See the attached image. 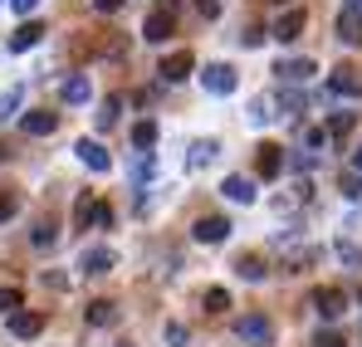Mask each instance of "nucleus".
Segmentation results:
<instances>
[{
	"instance_id": "473e14b6",
	"label": "nucleus",
	"mask_w": 362,
	"mask_h": 347,
	"mask_svg": "<svg viewBox=\"0 0 362 347\" xmlns=\"http://www.w3.org/2000/svg\"><path fill=\"white\" fill-rule=\"evenodd\" d=\"M20 303H25L20 289H0V313H20Z\"/></svg>"
},
{
	"instance_id": "f03ea898",
	"label": "nucleus",
	"mask_w": 362,
	"mask_h": 347,
	"mask_svg": "<svg viewBox=\"0 0 362 347\" xmlns=\"http://www.w3.org/2000/svg\"><path fill=\"white\" fill-rule=\"evenodd\" d=\"M279 172H284V147H279V142H259V147H255V176L274 181Z\"/></svg>"
},
{
	"instance_id": "9b49d317",
	"label": "nucleus",
	"mask_w": 362,
	"mask_h": 347,
	"mask_svg": "<svg viewBox=\"0 0 362 347\" xmlns=\"http://www.w3.org/2000/svg\"><path fill=\"white\" fill-rule=\"evenodd\" d=\"M10 333H15L20 343L40 338V333H45V313H25V308H20V313H10Z\"/></svg>"
},
{
	"instance_id": "72a5a7b5",
	"label": "nucleus",
	"mask_w": 362,
	"mask_h": 347,
	"mask_svg": "<svg viewBox=\"0 0 362 347\" xmlns=\"http://www.w3.org/2000/svg\"><path fill=\"white\" fill-rule=\"evenodd\" d=\"M132 176L142 181V176H152V152H137V162H132Z\"/></svg>"
},
{
	"instance_id": "412c9836",
	"label": "nucleus",
	"mask_w": 362,
	"mask_h": 347,
	"mask_svg": "<svg viewBox=\"0 0 362 347\" xmlns=\"http://www.w3.org/2000/svg\"><path fill=\"white\" fill-rule=\"evenodd\" d=\"M59 93H64V103H88V78L83 73H69Z\"/></svg>"
},
{
	"instance_id": "ea45409f",
	"label": "nucleus",
	"mask_w": 362,
	"mask_h": 347,
	"mask_svg": "<svg viewBox=\"0 0 362 347\" xmlns=\"http://www.w3.org/2000/svg\"><path fill=\"white\" fill-rule=\"evenodd\" d=\"M343 259H348V264H362V249L358 245H343Z\"/></svg>"
},
{
	"instance_id": "9d476101",
	"label": "nucleus",
	"mask_w": 362,
	"mask_h": 347,
	"mask_svg": "<svg viewBox=\"0 0 362 347\" xmlns=\"http://www.w3.org/2000/svg\"><path fill=\"white\" fill-rule=\"evenodd\" d=\"M328 88H333V93H343V98H362V73L353 69V64H338V69H333V78H328Z\"/></svg>"
},
{
	"instance_id": "5701e85b",
	"label": "nucleus",
	"mask_w": 362,
	"mask_h": 347,
	"mask_svg": "<svg viewBox=\"0 0 362 347\" xmlns=\"http://www.w3.org/2000/svg\"><path fill=\"white\" fill-rule=\"evenodd\" d=\"M338 40H343V45H362V20L358 15H348V10L338 15Z\"/></svg>"
},
{
	"instance_id": "2f4dec72",
	"label": "nucleus",
	"mask_w": 362,
	"mask_h": 347,
	"mask_svg": "<svg viewBox=\"0 0 362 347\" xmlns=\"http://www.w3.org/2000/svg\"><path fill=\"white\" fill-rule=\"evenodd\" d=\"M20 108V88H10V93H0V122H10Z\"/></svg>"
},
{
	"instance_id": "58836bf2",
	"label": "nucleus",
	"mask_w": 362,
	"mask_h": 347,
	"mask_svg": "<svg viewBox=\"0 0 362 347\" xmlns=\"http://www.w3.org/2000/svg\"><path fill=\"white\" fill-rule=\"evenodd\" d=\"M313 347H343V338H338V333H318V338H313Z\"/></svg>"
},
{
	"instance_id": "2eb2a0df",
	"label": "nucleus",
	"mask_w": 362,
	"mask_h": 347,
	"mask_svg": "<svg viewBox=\"0 0 362 347\" xmlns=\"http://www.w3.org/2000/svg\"><path fill=\"white\" fill-rule=\"evenodd\" d=\"M30 137H49L54 127H59V113H49V108H35V113H25V122H20Z\"/></svg>"
},
{
	"instance_id": "f704fd0d",
	"label": "nucleus",
	"mask_w": 362,
	"mask_h": 347,
	"mask_svg": "<svg viewBox=\"0 0 362 347\" xmlns=\"http://www.w3.org/2000/svg\"><path fill=\"white\" fill-rule=\"evenodd\" d=\"M10 216H15V196H10V191H0V225H5Z\"/></svg>"
},
{
	"instance_id": "e433bc0d",
	"label": "nucleus",
	"mask_w": 362,
	"mask_h": 347,
	"mask_svg": "<svg viewBox=\"0 0 362 347\" xmlns=\"http://www.w3.org/2000/svg\"><path fill=\"white\" fill-rule=\"evenodd\" d=\"M93 225H103V230L113 225V206H108V201H98V220H93Z\"/></svg>"
},
{
	"instance_id": "a19ab883",
	"label": "nucleus",
	"mask_w": 362,
	"mask_h": 347,
	"mask_svg": "<svg viewBox=\"0 0 362 347\" xmlns=\"http://www.w3.org/2000/svg\"><path fill=\"white\" fill-rule=\"evenodd\" d=\"M93 5H98L103 15H113V10H122V0H93Z\"/></svg>"
},
{
	"instance_id": "c85d7f7f",
	"label": "nucleus",
	"mask_w": 362,
	"mask_h": 347,
	"mask_svg": "<svg viewBox=\"0 0 362 347\" xmlns=\"http://www.w3.org/2000/svg\"><path fill=\"white\" fill-rule=\"evenodd\" d=\"M230 308V293L226 289H206V313H226Z\"/></svg>"
},
{
	"instance_id": "c03bdc74",
	"label": "nucleus",
	"mask_w": 362,
	"mask_h": 347,
	"mask_svg": "<svg viewBox=\"0 0 362 347\" xmlns=\"http://www.w3.org/2000/svg\"><path fill=\"white\" fill-rule=\"evenodd\" d=\"M353 172H362V152H358V157H353Z\"/></svg>"
},
{
	"instance_id": "cd10ccee",
	"label": "nucleus",
	"mask_w": 362,
	"mask_h": 347,
	"mask_svg": "<svg viewBox=\"0 0 362 347\" xmlns=\"http://www.w3.org/2000/svg\"><path fill=\"white\" fill-rule=\"evenodd\" d=\"M162 338H167V347H186V343H191L186 323H167V328H162Z\"/></svg>"
},
{
	"instance_id": "ddd939ff",
	"label": "nucleus",
	"mask_w": 362,
	"mask_h": 347,
	"mask_svg": "<svg viewBox=\"0 0 362 347\" xmlns=\"http://www.w3.org/2000/svg\"><path fill=\"white\" fill-rule=\"evenodd\" d=\"M74 152H78V162H83L88 172H108V167H113V157L103 152V142H88V137H83V142H78Z\"/></svg>"
},
{
	"instance_id": "aec40b11",
	"label": "nucleus",
	"mask_w": 362,
	"mask_h": 347,
	"mask_svg": "<svg viewBox=\"0 0 362 347\" xmlns=\"http://www.w3.org/2000/svg\"><path fill=\"white\" fill-rule=\"evenodd\" d=\"M93 220H98V201L83 191V196H78V206H74V225H78V230H88Z\"/></svg>"
},
{
	"instance_id": "a878e982",
	"label": "nucleus",
	"mask_w": 362,
	"mask_h": 347,
	"mask_svg": "<svg viewBox=\"0 0 362 347\" xmlns=\"http://www.w3.org/2000/svg\"><path fill=\"white\" fill-rule=\"evenodd\" d=\"M274 108H279V103H274V98H255V103H250V122H274Z\"/></svg>"
},
{
	"instance_id": "a18cd8bd",
	"label": "nucleus",
	"mask_w": 362,
	"mask_h": 347,
	"mask_svg": "<svg viewBox=\"0 0 362 347\" xmlns=\"http://www.w3.org/2000/svg\"><path fill=\"white\" fill-rule=\"evenodd\" d=\"M0 162H5V147H0Z\"/></svg>"
},
{
	"instance_id": "423d86ee",
	"label": "nucleus",
	"mask_w": 362,
	"mask_h": 347,
	"mask_svg": "<svg viewBox=\"0 0 362 347\" xmlns=\"http://www.w3.org/2000/svg\"><path fill=\"white\" fill-rule=\"evenodd\" d=\"M313 73H318L313 59H279V64H274V78H279V83H308Z\"/></svg>"
},
{
	"instance_id": "49530a36",
	"label": "nucleus",
	"mask_w": 362,
	"mask_h": 347,
	"mask_svg": "<svg viewBox=\"0 0 362 347\" xmlns=\"http://www.w3.org/2000/svg\"><path fill=\"white\" fill-rule=\"evenodd\" d=\"M118 347H132V343H118Z\"/></svg>"
},
{
	"instance_id": "7ed1b4c3",
	"label": "nucleus",
	"mask_w": 362,
	"mask_h": 347,
	"mask_svg": "<svg viewBox=\"0 0 362 347\" xmlns=\"http://www.w3.org/2000/svg\"><path fill=\"white\" fill-rule=\"evenodd\" d=\"M303 25H308V10H299V5H294V10H284V15L274 20V30H269V35H274L279 45H294V40L303 35Z\"/></svg>"
},
{
	"instance_id": "4468645a",
	"label": "nucleus",
	"mask_w": 362,
	"mask_h": 347,
	"mask_svg": "<svg viewBox=\"0 0 362 347\" xmlns=\"http://www.w3.org/2000/svg\"><path fill=\"white\" fill-rule=\"evenodd\" d=\"M83 318H88V328H113V323H118V303H108V298H93V303L83 308Z\"/></svg>"
},
{
	"instance_id": "1a4fd4ad",
	"label": "nucleus",
	"mask_w": 362,
	"mask_h": 347,
	"mask_svg": "<svg viewBox=\"0 0 362 347\" xmlns=\"http://www.w3.org/2000/svg\"><path fill=\"white\" fill-rule=\"evenodd\" d=\"M191 69H196V59H191V49H177V54L162 59V83H181V78H191Z\"/></svg>"
},
{
	"instance_id": "39448f33",
	"label": "nucleus",
	"mask_w": 362,
	"mask_h": 347,
	"mask_svg": "<svg viewBox=\"0 0 362 347\" xmlns=\"http://www.w3.org/2000/svg\"><path fill=\"white\" fill-rule=\"evenodd\" d=\"M201 83H206V93H235V69L230 64H206L201 69Z\"/></svg>"
},
{
	"instance_id": "6ab92c4d",
	"label": "nucleus",
	"mask_w": 362,
	"mask_h": 347,
	"mask_svg": "<svg viewBox=\"0 0 362 347\" xmlns=\"http://www.w3.org/2000/svg\"><path fill=\"white\" fill-rule=\"evenodd\" d=\"M353 127H358V113H333L323 132H328V142H343V137H348Z\"/></svg>"
},
{
	"instance_id": "f3484780",
	"label": "nucleus",
	"mask_w": 362,
	"mask_h": 347,
	"mask_svg": "<svg viewBox=\"0 0 362 347\" xmlns=\"http://www.w3.org/2000/svg\"><path fill=\"white\" fill-rule=\"evenodd\" d=\"M221 191H226V196H230V201H235V206H250V201H255V196H259V191H255V181H250V176H226V186H221Z\"/></svg>"
},
{
	"instance_id": "f8f14e48",
	"label": "nucleus",
	"mask_w": 362,
	"mask_h": 347,
	"mask_svg": "<svg viewBox=\"0 0 362 347\" xmlns=\"http://www.w3.org/2000/svg\"><path fill=\"white\" fill-rule=\"evenodd\" d=\"M196 240H201V245H221V240H226V235H230V220H226V216H201V220H196Z\"/></svg>"
},
{
	"instance_id": "de8ad7c7",
	"label": "nucleus",
	"mask_w": 362,
	"mask_h": 347,
	"mask_svg": "<svg viewBox=\"0 0 362 347\" xmlns=\"http://www.w3.org/2000/svg\"><path fill=\"white\" fill-rule=\"evenodd\" d=\"M279 5H284V0H279Z\"/></svg>"
},
{
	"instance_id": "c756f323",
	"label": "nucleus",
	"mask_w": 362,
	"mask_h": 347,
	"mask_svg": "<svg viewBox=\"0 0 362 347\" xmlns=\"http://www.w3.org/2000/svg\"><path fill=\"white\" fill-rule=\"evenodd\" d=\"M303 147H308V152L318 157V152L328 147V132H323V127H308V132H303Z\"/></svg>"
},
{
	"instance_id": "b1692460",
	"label": "nucleus",
	"mask_w": 362,
	"mask_h": 347,
	"mask_svg": "<svg viewBox=\"0 0 362 347\" xmlns=\"http://www.w3.org/2000/svg\"><path fill=\"white\" fill-rule=\"evenodd\" d=\"M132 142H137V152H147V147L157 142V122H152V117H142V122L132 127Z\"/></svg>"
},
{
	"instance_id": "bb28decb",
	"label": "nucleus",
	"mask_w": 362,
	"mask_h": 347,
	"mask_svg": "<svg viewBox=\"0 0 362 347\" xmlns=\"http://www.w3.org/2000/svg\"><path fill=\"white\" fill-rule=\"evenodd\" d=\"M118 113H122V98H103V108H98V127L108 132V127L118 122Z\"/></svg>"
},
{
	"instance_id": "79ce46f5",
	"label": "nucleus",
	"mask_w": 362,
	"mask_h": 347,
	"mask_svg": "<svg viewBox=\"0 0 362 347\" xmlns=\"http://www.w3.org/2000/svg\"><path fill=\"white\" fill-rule=\"evenodd\" d=\"M10 5H15V10H20V15H30V10H35V5H40V0H10Z\"/></svg>"
},
{
	"instance_id": "6e6552de",
	"label": "nucleus",
	"mask_w": 362,
	"mask_h": 347,
	"mask_svg": "<svg viewBox=\"0 0 362 347\" xmlns=\"http://www.w3.org/2000/svg\"><path fill=\"white\" fill-rule=\"evenodd\" d=\"M113 264H118V254H113L108 245H93V249L78 254V274H108Z\"/></svg>"
},
{
	"instance_id": "f257e3e1",
	"label": "nucleus",
	"mask_w": 362,
	"mask_h": 347,
	"mask_svg": "<svg viewBox=\"0 0 362 347\" xmlns=\"http://www.w3.org/2000/svg\"><path fill=\"white\" fill-rule=\"evenodd\" d=\"M235 338H240L245 347H269L274 343V323H269L264 313H245L240 323H235Z\"/></svg>"
},
{
	"instance_id": "c9c22d12",
	"label": "nucleus",
	"mask_w": 362,
	"mask_h": 347,
	"mask_svg": "<svg viewBox=\"0 0 362 347\" xmlns=\"http://www.w3.org/2000/svg\"><path fill=\"white\" fill-rule=\"evenodd\" d=\"M259 40H264V30H259V25H250V30H245V35H240V45H245V49H255Z\"/></svg>"
},
{
	"instance_id": "0eeeda50",
	"label": "nucleus",
	"mask_w": 362,
	"mask_h": 347,
	"mask_svg": "<svg viewBox=\"0 0 362 347\" xmlns=\"http://www.w3.org/2000/svg\"><path fill=\"white\" fill-rule=\"evenodd\" d=\"M308 303H313L318 318H343V313H348V293H343V289H318Z\"/></svg>"
},
{
	"instance_id": "dca6fc26",
	"label": "nucleus",
	"mask_w": 362,
	"mask_h": 347,
	"mask_svg": "<svg viewBox=\"0 0 362 347\" xmlns=\"http://www.w3.org/2000/svg\"><path fill=\"white\" fill-rule=\"evenodd\" d=\"M216 157H221V142L201 137V142H191V157H186V167H191V172H201V167H211Z\"/></svg>"
},
{
	"instance_id": "393cba45",
	"label": "nucleus",
	"mask_w": 362,
	"mask_h": 347,
	"mask_svg": "<svg viewBox=\"0 0 362 347\" xmlns=\"http://www.w3.org/2000/svg\"><path fill=\"white\" fill-rule=\"evenodd\" d=\"M30 240H35V249H49V245H54V240H59V225H54V220H40V225H35V235H30Z\"/></svg>"
},
{
	"instance_id": "4c0bfd02",
	"label": "nucleus",
	"mask_w": 362,
	"mask_h": 347,
	"mask_svg": "<svg viewBox=\"0 0 362 347\" xmlns=\"http://www.w3.org/2000/svg\"><path fill=\"white\" fill-rule=\"evenodd\" d=\"M196 10H201L206 20H216V15H221V0H196Z\"/></svg>"
},
{
	"instance_id": "a211bd4d",
	"label": "nucleus",
	"mask_w": 362,
	"mask_h": 347,
	"mask_svg": "<svg viewBox=\"0 0 362 347\" xmlns=\"http://www.w3.org/2000/svg\"><path fill=\"white\" fill-rule=\"evenodd\" d=\"M40 35H45V25H40V20H25V25H20V30L10 35V49L20 54V49H30V45H40Z\"/></svg>"
},
{
	"instance_id": "7c9ffc66",
	"label": "nucleus",
	"mask_w": 362,
	"mask_h": 347,
	"mask_svg": "<svg viewBox=\"0 0 362 347\" xmlns=\"http://www.w3.org/2000/svg\"><path fill=\"white\" fill-rule=\"evenodd\" d=\"M338 191L358 201V196H362V172H343V181H338Z\"/></svg>"
},
{
	"instance_id": "37998d69",
	"label": "nucleus",
	"mask_w": 362,
	"mask_h": 347,
	"mask_svg": "<svg viewBox=\"0 0 362 347\" xmlns=\"http://www.w3.org/2000/svg\"><path fill=\"white\" fill-rule=\"evenodd\" d=\"M343 10H348V15H358V20H362V0H343Z\"/></svg>"
},
{
	"instance_id": "4be33fe9",
	"label": "nucleus",
	"mask_w": 362,
	"mask_h": 347,
	"mask_svg": "<svg viewBox=\"0 0 362 347\" xmlns=\"http://www.w3.org/2000/svg\"><path fill=\"white\" fill-rule=\"evenodd\" d=\"M235 274L250 279V284H259V279H264V259H259V254H240V259H235Z\"/></svg>"
},
{
	"instance_id": "20e7f679",
	"label": "nucleus",
	"mask_w": 362,
	"mask_h": 347,
	"mask_svg": "<svg viewBox=\"0 0 362 347\" xmlns=\"http://www.w3.org/2000/svg\"><path fill=\"white\" fill-rule=\"evenodd\" d=\"M172 10H177V0H167L162 10L147 15V25H142V40H147V45H162V40L172 35Z\"/></svg>"
}]
</instances>
